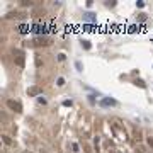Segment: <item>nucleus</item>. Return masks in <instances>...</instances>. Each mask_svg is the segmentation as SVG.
<instances>
[{"instance_id":"f257e3e1","label":"nucleus","mask_w":153,"mask_h":153,"mask_svg":"<svg viewBox=\"0 0 153 153\" xmlns=\"http://www.w3.org/2000/svg\"><path fill=\"white\" fill-rule=\"evenodd\" d=\"M53 41L49 38H44V36H38L32 39V46H38V48H44V46H49Z\"/></svg>"},{"instance_id":"f03ea898","label":"nucleus","mask_w":153,"mask_h":153,"mask_svg":"<svg viewBox=\"0 0 153 153\" xmlns=\"http://www.w3.org/2000/svg\"><path fill=\"white\" fill-rule=\"evenodd\" d=\"M7 106L14 112H22V104H21V100H17V99H9L7 100Z\"/></svg>"},{"instance_id":"7ed1b4c3","label":"nucleus","mask_w":153,"mask_h":153,"mask_svg":"<svg viewBox=\"0 0 153 153\" xmlns=\"http://www.w3.org/2000/svg\"><path fill=\"white\" fill-rule=\"evenodd\" d=\"M117 104H119V102L116 100L114 97H104V99L100 100V106H102V107H116Z\"/></svg>"},{"instance_id":"20e7f679","label":"nucleus","mask_w":153,"mask_h":153,"mask_svg":"<svg viewBox=\"0 0 153 153\" xmlns=\"http://www.w3.org/2000/svg\"><path fill=\"white\" fill-rule=\"evenodd\" d=\"M31 31H32L34 34H41V36L48 34V29H46V26H43L41 22H38V24H34V26H31Z\"/></svg>"},{"instance_id":"39448f33","label":"nucleus","mask_w":153,"mask_h":153,"mask_svg":"<svg viewBox=\"0 0 153 153\" xmlns=\"http://www.w3.org/2000/svg\"><path fill=\"white\" fill-rule=\"evenodd\" d=\"M12 55H14V58H15V63L19 65V66H24V53L21 49H14L12 51Z\"/></svg>"},{"instance_id":"423d86ee","label":"nucleus","mask_w":153,"mask_h":153,"mask_svg":"<svg viewBox=\"0 0 153 153\" xmlns=\"http://www.w3.org/2000/svg\"><path fill=\"white\" fill-rule=\"evenodd\" d=\"M43 92V89H39V87H29L27 89V95L29 97H38Z\"/></svg>"},{"instance_id":"0eeeda50","label":"nucleus","mask_w":153,"mask_h":153,"mask_svg":"<svg viewBox=\"0 0 153 153\" xmlns=\"http://www.w3.org/2000/svg\"><path fill=\"white\" fill-rule=\"evenodd\" d=\"M14 17H19V19H26V14H19V12L17 10H12V12H9V14H7L5 15V19H14Z\"/></svg>"},{"instance_id":"6e6552de","label":"nucleus","mask_w":153,"mask_h":153,"mask_svg":"<svg viewBox=\"0 0 153 153\" xmlns=\"http://www.w3.org/2000/svg\"><path fill=\"white\" fill-rule=\"evenodd\" d=\"M2 141L5 143L7 146H14V145H15V143H14V140H12L10 136H7V134H2Z\"/></svg>"},{"instance_id":"1a4fd4ad","label":"nucleus","mask_w":153,"mask_h":153,"mask_svg":"<svg viewBox=\"0 0 153 153\" xmlns=\"http://www.w3.org/2000/svg\"><path fill=\"white\" fill-rule=\"evenodd\" d=\"M83 19H89V22H94L95 14H94V12H85V14H83Z\"/></svg>"},{"instance_id":"9d476101","label":"nucleus","mask_w":153,"mask_h":153,"mask_svg":"<svg viewBox=\"0 0 153 153\" xmlns=\"http://www.w3.org/2000/svg\"><path fill=\"white\" fill-rule=\"evenodd\" d=\"M80 43H82V46H83V49H90L92 48V43L87 39H80Z\"/></svg>"},{"instance_id":"9b49d317","label":"nucleus","mask_w":153,"mask_h":153,"mask_svg":"<svg viewBox=\"0 0 153 153\" xmlns=\"http://www.w3.org/2000/svg\"><path fill=\"white\" fill-rule=\"evenodd\" d=\"M136 31H138V26H134V24H133V26H129V27H128V32H129V34L136 32Z\"/></svg>"},{"instance_id":"f8f14e48","label":"nucleus","mask_w":153,"mask_h":153,"mask_svg":"<svg viewBox=\"0 0 153 153\" xmlns=\"http://www.w3.org/2000/svg\"><path fill=\"white\" fill-rule=\"evenodd\" d=\"M38 104H41V106H46V104H48V100H46L44 97H38Z\"/></svg>"},{"instance_id":"ddd939ff","label":"nucleus","mask_w":153,"mask_h":153,"mask_svg":"<svg viewBox=\"0 0 153 153\" xmlns=\"http://www.w3.org/2000/svg\"><path fill=\"white\" fill-rule=\"evenodd\" d=\"M134 85H138V87L145 89V82H143V80H134Z\"/></svg>"},{"instance_id":"4468645a","label":"nucleus","mask_w":153,"mask_h":153,"mask_svg":"<svg viewBox=\"0 0 153 153\" xmlns=\"http://www.w3.org/2000/svg\"><path fill=\"white\" fill-rule=\"evenodd\" d=\"M72 104H73V102L70 100V99H66V100H63V106H65V107H72Z\"/></svg>"},{"instance_id":"2eb2a0df","label":"nucleus","mask_w":153,"mask_h":153,"mask_svg":"<svg viewBox=\"0 0 153 153\" xmlns=\"http://www.w3.org/2000/svg\"><path fill=\"white\" fill-rule=\"evenodd\" d=\"M146 145L153 148V138H151V136H148V138H146Z\"/></svg>"},{"instance_id":"dca6fc26","label":"nucleus","mask_w":153,"mask_h":153,"mask_svg":"<svg viewBox=\"0 0 153 153\" xmlns=\"http://www.w3.org/2000/svg\"><path fill=\"white\" fill-rule=\"evenodd\" d=\"M136 7H138V9H143V7H145V2H143V0H138V2H136Z\"/></svg>"},{"instance_id":"f3484780","label":"nucleus","mask_w":153,"mask_h":153,"mask_svg":"<svg viewBox=\"0 0 153 153\" xmlns=\"http://www.w3.org/2000/svg\"><path fill=\"white\" fill-rule=\"evenodd\" d=\"M58 60H60V61H65V60H66V56H65L63 53H60V55H58Z\"/></svg>"},{"instance_id":"a211bd4d","label":"nucleus","mask_w":153,"mask_h":153,"mask_svg":"<svg viewBox=\"0 0 153 153\" xmlns=\"http://www.w3.org/2000/svg\"><path fill=\"white\" fill-rule=\"evenodd\" d=\"M75 68H77L78 72H82V65H80V61H77V63H75Z\"/></svg>"},{"instance_id":"6ab92c4d","label":"nucleus","mask_w":153,"mask_h":153,"mask_svg":"<svg viewBox=\"0 0 153 153\" xmlns=\"http://www.w3.org/2000/svg\"><path fill=\"white\" fill-rule=\"evenodd\" d=\"M99 141H100L99 136H95V138H94V145H95V148H97V145H99Z\"/></svg>"},{"instance_id":"aec40b11","label":"nucleus","mask_w":153,"mask_h":153,"mask_svg":"<svg viewBox=\"0 0 153 153\" xmlns=\"http://www.w3.org/2000/svg\"><path fill=\"white\" fill-rule=\"evenodd\" d=\"M39 153H48V151H46V150H43V148H41V150H39Z\"/></svg>"}]
</instances>
